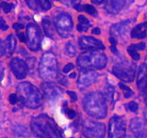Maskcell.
Returning a JSON list of instances; mask_svg holds the SVG:
<instances>
[{
  "label": "cell",
  "instance_id": "1",
  "mask_svg": "<svg viewBox=\"0 0 147 138\" xmlns=\"http://www.w3.org/2000/svg\"><path fill=\"white\" fill-rule=\"evenodd\" d=\"M31 129L34 135L39 138H62L58 125L45 114H42L32 120Z\"/></svg>",
  "mask_w": 147,
  "mask_h": 138
},
{
  "label": "cell",
  "instance_id": "2",
  "mask_svg": "<svg viewBox=\"0 0 147 138\" xmlns=\"http://www.w3.org/2000/svg\"><path fill=\"white\" fill-rule=\"evenodd\" d=\"M84 110L92 117L97 119H105L108 113L106 100L102 93L92 92L88 94L83 100Z\"/></svg>",
  "mask_w": 147,
  "mask_h": 138
},
{
  "label": "cell",
  "instance_id": "3",
  "mask_svg": "<svg viewBox=\"0 0 147 138\" xmlns=\"http://www.w3.org/2000/svg\"><path fill=\"white\" fill-rule=\"evenodd\" d=\"M19 100L25 106L30 109H36L42 105V99L41 93L29 82L20 83L17 86Z\"/></svg>",
  "mask_w": 147,
  "mask_h": 138
},
{
  "label": "cell",
  "instance_id": "4",
  "mask_svg": "<svg viewBox=\"0 0 147 138\" xmlns=\"http://www.w3.org/2000/svg\"><path fill=\"white\" fill-rule=\"evenodd\" d=\"M107 56L99 51L87 52L80 55L78 58V64L81 70H102L107 65Z\"/></svg>",
  "mask_w": 147,
  "mask_h": 138
},
{
  "label": "cell",
  "instance_id": "5",
  "mask_svg": "<svg viewBox=\"0 0 147 138\" xmlns=\"http://www.w3.org/2000/svg\"><path fill=\"white\" fill-rule=\"evenodd\" d=\"M40 76L45 81H53L58 77V59L52 53H45L39 65Z\"/></svg>",
  "mask_w": 147,
  "mask_h": 138
},
{
  "label": "cell",
  "instance_id": "6",
  "mask_svg": "<svg viewBox=\"0 0 147 138\" xmlns=\"http://www.w3.org/2000/svg\"><path fill=\"white\" fill-rule=\"evenodd\" d=\"M55 26L57 31L62 38H69L73 35L74 23L70 14L61 12L55 17Z\"/></svg>",
  "mask_w": 147,
  "mask_h": 138
},
{
  "label": "cell",
  "instance_id": "7",
  "mask_svg": "<svg viewBox=\"0 0 147 138\" xmlns=\"http://www.w3.org/2000/svg\"><path fill=\"white\" fill-rule=\"evenodd\" d=\"M81 131L86 138H104L106 134V127L104 124L89 119L82 122Z\"/></svg>",
  "mask_w": 147,
  "mask_h": 138
},
{
  "label": "cell",
  "instance_id": "8",
  "mask_svg": "<svg viewBox=\"0 0 147 138\" xmlns=\"http://www.w3.org/2000/svg\"><path fill=\"white\" fill-rule=\"evenodd\" d=\"M112 72L123 82H132L135 77L136 66L131 62H122L113 67Z\"/></svg>",
  "mask_w": 147,
  "mask_h": 138
},
{
  "label": "cell",
  "instance_id": "9",
  "mask_svg": "<svg viewBox=\"0 0 147 138\" xmlns=\"http://www.w3.org/2000/svg\"><path fill=\"white\" fill-rule=\"evenodd\" d=\"M26 44L33 52L39 51L42 44V34L39 26L36 23H28L26 26Z\"/></svg>",
  "mask_w": 147,
  "mask_h": 138
},
{
  "label": "cell",
  "instance_id": "10",
  "mask_svg": "<svg viewBox=\"0 0 147 138\" xmlns=\"http://www.w3.org/2000/svg\"><path fill=\"white\" fill-rule=\"evenodd\" d=\"M125 134V122L121 117H113L109 120V138H123Z\"/></svg>",
  "mask_w": 147,
  "mask_h": 138
},
{
  "label": "cell",
  "instance_id": "11",
  "mask_svg": "<svg viewBox=\"0 0 147 138\" xmlns=\"http://www.w3.org/2000/svg\"><path fill=\"white\" fill-rule=\"evenodd\" d=\"M98 74L93 70H81L78 80V86L79 89L84 90L91 86L97 80Z\"/></svg>",
  "mask_w": 147,
  "mask_h": 138
},
{
  "label": "cell",
  "instance_id": "12",
  "mask_svg": "<svg viewBox=\"0 0 147 138\" xmlns=\"http://www.w3.org/2000/svg\"><path fill=\"white\" fill-rule=\"evenodd\" d=\"M11 72L18 79H24L28 72V68L26 63L19 58H13L9 62Z\"/></svg>",
  "mask_w": 147,
  "mask_h": 138
},
{
  "label": "cell",
  "instance_id": "13",
  "mask_svg": "<svg viewBox=\"0 0 147 138\" xmlns=\"http://www.w3.org/2000/svg\"><path fill=\"white\" fill-rule=\"evenodd\" d=\"M80 48L83 50H91V51H95V50H103L105 49V46L101 40L90 36H82L79 38L78 40Z\"/></svg>",
  "mask_w": 147,
  "mask_h": 138
},
{
  "label": "cell",
  "instance_id": "14",
  "mask_svg": "<svg viewBox=\"0 0 147 138\" xmlns=\"http://www.w3.org/2000/svg\"><path fill=\"white\" fill-rule=\"evenodd\" d=\"M131 132L138 138H145L147 130V121L143 120L140 117H135L131 120L130 123Z\"/></svg>",
  "mask_w": 147,
  "mask_h": 138
},
{
  "label": "cell",
  "instance_id": "15",
  "mask_svg": "<svg viewBox=\"0 0 147 138\" xmlns=\"http://www.w3.org/2000/svg\"><path fill=\"white\" fill-rule=\"evenodd\" d=\"M42 90L43 96L46 100H55L58 99L62 92V89L58 86L52 83H45L42 86Z\"/></svg>",
  "mask_w": 147,
  "mask_h": 138
},
{
  "label": "cell",
  "instance_id": "16",
  "mask_svg": "<svg viewBox=\"0 0 147 138\" xmlns=\"http://www.w3.org/2000/svg\"><path fill=\"white\" fill-rule=\"evenodd\" d=\"M137 86L141 91H144L147 87V63L142 64L139 68L137 77Z\"/></svg>",
  "mask_w": 147,
  "mask_h": 138
},
{
  "label": "cell",
  "instance_id": "17",
  "mask_svg": "<svg viewBox=\"0 0 147 138\" xmlns=\"http://www.w3.org/2000/svg\"><path fill=\"white\" fill-rule=\"evenodd\" d=\"M126 0H107L106 9L110 14H117L123 9Z\"/></svg>",
  "mask_w": 147,
  "mask_h": 138
},
{
  "label": "cell",
  "instance_id": "18",
  "mask_svg": "<svg viewBox=\"0 0 147 138\" xmlns=\"http://www.w3.org/2000/svg\"><path fill=\"white\" fill-rule=\"evenodd\" d=\"M129 21L118 23H115V25H113L111 26V28H110V34H111V36L113 37V38L125 34L126 29H127V25H128L127 23Z\"/></svg>",
  "mask_w": 147,
  "mask_h": 138
},
{
  "label": "cell",
  "instance_id": "19",
  "mask_svg": "<svg viewBox=\"0 0 147 138\" xmlns=\"http://www.w3.org/2000/svg\"><path fill=\"white\" fill-rule=\"evenodd\" d=\"M147 35V23H142L136 25L131 31V38L143 39Z\"/></svg>",
  "mask_w": 147,
  "mask_h": 138
},
{
  "label": "cell",
  "instance_id": "20",
  "mask_svg": "<svg viewBox=\"0 0 147 138\" xmlns=\"http://www.w3.org/2000/svg\"><path fill=\"white\" fill-rule=\"evenodd\" d=\"M104 98L105 100H109L111 104H114L117 100H118V93H117L116 89L112 86H107L104 90Z\"/></svg>",
  "mask_w": 147,
  "mask_h": 138
},
{
  "label": "cell",
  "instance_id": "21",
  "mask_svg": "<svg viewBox=\"0 0 147 138\" xmlns=\"http://www.w3.org/2000/svg\"><path fill=\"white\" fill-rule=\"evenodd\" d=\"M145 46L146 45L144 42H140V43H137V44H132L127 48V52L130 55V56H131L134 60H139L141 56H140L138 52L140 50H144Z\"/></svg>",
  "mask_w": 147,
  "mask_h": 138
},
{
  "label": "cell",
  "instance_id": "22",
  "mask_svg": "<svg viewBox=\"0 0 147 138\" xmlns=\"http://www.w3.org/2000/svg\"><path fill=\"white\" fill-rule=\"evenodd\" d=\"M4 46H5V53L8 56H11L13 52H14L15 47H16V40L14 39V36L12 34L8 36Z\"/></svg>",
  "mask_w": 147,
  "mask_h": 138
},
{
  "label": "cell",
  "instance_id": "23",
  "mask_svg": "<svg viewBox=\"0 0 147 138\" xmlns=\"http://www.w3.org/2000/svg\"><path fill=\"white\" fill-rule=\"evenodd\" d=\"M42 28H43V31L45 33V35L49 37L50 39L54 40L55 39V31L52 27L50 20L47 17H45L42 20Z\"/></svg>",
  "mask_w": 147,
  "mask_h": 138
},
{
  "label": "cell",
  "instance_id": "24",
  "mask_svg": "<svg viewBox=\"0 0 147 138\" xmlns=\"http://www.w3.org/2000/svg\"><path fill=\"white\" fill-rule=\"evenodd\" d=\"M90 27H91V23L89 19L86 18L85 16L79 15L78 16V30L79 32H86Z\"/></svg>",
  "mask_w": 147,
  "mask_h": 138
},
{
  "label": "cell",
  "instance_id": "25",
  "mask_svg": "<svg viewBox=\"0 0 147 138\" xmlns=\"http://www.w3.org/2000/svg\"><path fill=\"white\" fill-rule=\"evenodd\" d=\"M65 53L66 55L70 58H74L76 54V46L74 45V43L69 42L66 43V46H65Z\"/></svg>",
  "mask_w": 147,
  "mask_h": 138
},
{
  "label": "cell",
  "instance_id": "26",
  "mask_svg": "<svg viewBox=\"0 0 147 138\" xmlns=\"http://www.w3.org/2000/svg\"><path fill=\"white\" fill-rule=\"evenodd\" d=\"M38 7H40L42 11H46L51 9L52 5L49 0H38Z\"/></svg>",
  "mask_w": 147,
  "mask_h": 138
},
{
  "label": "cell",
  "instance_id": "27",
  "mask_svg": "<svg viewBox=\"0 0 147 138\" xmlns=\"http://www.w3.org/2000/svg\"><path fill=\"white\" fill-rule=\"evenodd\" d=\"M63 112H64V114H65V116L68 117V119H73L74 117H76V112L74 110H72L71 108H69L68 107V105H67V103H64L63 104Z\"/></svg>",
  "mask_w": 147,
  "mask_h": 138
},
{
  "label": "cell",
  "instance_id": "28",
  "mask_svg": "<svg viewBox=\"0 0 147 138\" xmlns=\"http://www.w3.org/2000/svg\"><path fill=\"white\" fill-rule=\"evenodd\" d=\"M81 11H86L87 13L91 14L92 16H95L97 14V11H96L95 8L92 5H84V6H81Z\"/></svg>",
  "mask_w": 147,
  "mask_h": 138
},
{
  "label": "cell",
  "instance_id": "29",
  "mask_svg": "<svg viewBox=\"0 0 147 138\" xmlns=\"http://www.w3.org/2000/svg\"><path fill=\"white\" fill-rule=\"evenodd\" d=\"M119 86L121 87V88L123 90V92H125V98H129L130 96H132L133 95V91L131 89H130V87H128L127 86H125V85H123V83H120L119 84Z\"/></svg>",
  "mask_w": 147,
  "mask_h": 138
},
{
  "label": "cell",
  "instance_id": "30",
  "mask_svg": "<svg viewBox=\"0 0 147 138\" xmlns=\"http://www.w3.org/2000/svg\"><path fill=\"white\" fill-rule=\"evenodd\" d=\"M26 65L28 70H31V72L36 69V58H29L26 60Z\"/></svg>",
  "mask_w": 147,
  "mask_h": 138
},
{
  "label": "cell",
  "instance_id": "31",
  "mask_svg": "<svg viewBox=\"0 0 147 138\" xmlns=\"http://www.w3.org/2000/svg\"><path fill=\"white\" fill-rule=\"evenodd\" d=\"M26 4L33 11H37L38 9V0H26Z\"/></svg>",
  "mask_w": 147,
  "mask_h": 138
},
{
  "label": "cell",
  "instance_id": "32",
  "mask_svg": "<svg viewBox=\"0 0 147 138\" xmlns=\"http://www.w3.org/2000/svg\"><path fill=\"white\" fill-rule=\"evenodd\" d=\"M126 105H127V109L129 111H131V112H137V111H138L139 105H138V103L135 102H130L126 104Z\"/></svg>",
  "mask_w": 147,
  "mask_h": 138
},
{
  "label": "cell",
  "instance_id": "33",
  "mask_svg": "<svg viewBox=\"0 0 147 138\" xmlns=\"http://www.w3.org/2000/svg\"><path fill=\"white\" fill-rule=\"evenodd\" d=\"M0 6H1L3 11H4V12H6V13H9L12 9V5L9 4V3H7V2H2Z\"/></svg>",
  "mask_w": 147,
  "mask_h": 138
},
{
  "label": "cell",
  "instance_id": "34",
  "mask_svg": "<svg viewBox=\"0 0 147 138\" xmlns=\"http://www.w3.org/2000/svg\"><path fill=\"white\" fill-rule=\"evenodd\" d=\"M18 100H19V98L16 94H11V95H9V102L13 104V105L18 102Z\"/></svg>",
  "mask_w": 147,
  "mask_h": 138
},
{
  "label": "cell",
  "instance_id": "35",
  "mask_svg": "<svg viewBox=\"0 0 147 138\" xmlns=\"http://www.w3.org/2000/svg\"><path fill=\"white\" fill-rule=\"evenodd\" d=\"M64 2L69 6H76L80 2V0H64Z\"/></svg>",
  "mask_w": 147,
  "mask_h": 138
},
{
  "label": "cell",
  "instance_id": "36",
  "mask_svg": "<svg viewBox=\"0 0 147 138\" xmlns=\"http://www.w3.org/2000/svg\"><path fill=\"white\" fill-rule=\"evenodd\" d=\"M74 69V65L72 63H69V64H67L65 67H64V69H63V72L64 73H67V72H69L70 70H72Z\"/></svg>",
  "mask_w": 147,
  "mask_h": 138
},
{
  "label": "cell",
  "instance_id": "37",
  "mask_svg": "<svg viewBox=\"0 0 147 138\" xmlns=\"http://www.w3.org/2000/svg\"><path fill=\"white\" fill-rule=\"evenodd\" d=\"M8 28H9V26L6 23V22L3 19H0V29H1V30H7Z\"/></svg>",
  "mask_w": 147,
  "mask_h": 138
},
{
  "label": "cell",
  "instance_id": "38",
  "mask_svg": "<svg viewBox=\"0 0 147 138\" xmlns=\"http://www.w3.org/2000/svg\"><path fill=\"white\" fill-rule=\"evenodd\" d=\"M68 95L70 96V98H71L72 102H76V100H78V96H76V94L74 92V91H67Z\"/></svg>",
  "mask_w": 147,
  "mask_h": 138
},
{
  "label": "cell",
  "instance_id": "39",
  "mask_svg": "<svg viewBox=\"0 0 147 138\" xmlns=\"http://www.w3.org/2000/svg\"><path fill=\"white\" fill-rule=\"evenodd\" d=\"M25 26H24V25L23 23H15L14 25H13V28L14 29H16V30H21V29H23L24 28Z\"/></svg>",
  "mask_w": 147,
  "mask_h": 138
},
{
  "label": "cell",
  "instance_id": "40",
  "mask_svg": "<svg viewBox=\"0 0 147 138\" xmlns=\"http://www.w3.org/2000/svg\"><path fill=\"white\" fill-rule=\"evenodd\" d=\"M5 53V46H4V43H3V42L1 40H0V58L4 55Z\"/></svg>",
  "mask_w": 147,
  "mask_h": 138
},
{
  "label": "cell",
  "instance_id": "41",
  "mask_svg": "<svg viewBox=\"0 0 147 138\" xmlns=\"http://www.w3.org/2000/svg\"><path fill=\"white\" fill-rule=\"evenodd\" d=\"M17 35H18V37H19V39H20V40L21 42H26V36L23 34V33H21V32H18L17 33Z\"/></svg>",
  "mask_w": 147,
  "mask_h": 138
},
{
  "label": "cell",
  "instance_id": "42",
  "mask_svg": "<svg viewBox=\"0 0 147 138\" xmlns=\"http://www.w3.org/2000/svg\"><path fill=\"white\" fill-rule=\"evenodd\" d=\"M3 76H4V68H3L2 64H0V82L3 79Z\"/></svg>",
  "mask_w": 147,
  "mask_h": 138
},
{
  "label": "cell",
  "instance_id": "43",
  "mask_svg": "<svg viewBox=\"0 0 147 138\" xmlns=\"http://www.w3.org/2000/svg\"><path fill=\"white\" fill-rule=\"evenodd\" d=\"M92 32V34H94V35H99L100 33H101V31H100V29H99L98 27L93 28Z\"/></svg>",
  "mask_w": 147,
  "mask_h": 138
},
{
  "label": "cell",
  "instance_id": "44",
  "mask_svg": "<svg viewBox=\"0 0 147 138\" xmlns=\"http://www.w3.org/2000/svg\"><path fill=\"white\" fill-rule=\"evenodd\" d=\"M92 3H94L96 5H100V4H102L105 0H92Z\"/></svg>",
  "mask_w": 147,
  "mask_h": 138
},
{
  "label": "cell",
  "instance_id": "45",
  "mask_svg": "<svg viewBox=\"0 0 147 138\" xmlns=\"http://www.w3.org/2000/svg\"><path fill=\"white\" fill-rule=\"evenodd\" d=\"M75 77H76V73L75 72H73V73L70 74V78H75Z\"/></svg>",
  "mask_w": 147,
  "mask_h": 138
},
{
  "label": "cell",
  "instance_id": "46",
  "mask_svg": "<svg viewBox=\"0 0 147 138\" xmlns=\"http://www.w3.org/2000/svg\"><path fill=\"white\" fill-rule=\"evenodd\" d=\"M144 117H145V120L147 121V110L144 111Z\"/></svg>",
  "mask_w": 147,
  "mask_h": 138
},
{
  "label": "cell",
  "instance_id": "47",
  "mask_svg": "<svg viewBox=\"0 0 147 138\" xmlns=\"http://www.w3.org/2000/svg\"><path fill=\"white\" fill-rule=\"evenodd\" d=\"M144 102H145V103L147 104V93H146V95H145V98H144Z\"/></svg>",
  "mask_w": 147,
  "mask_h": 138
},
{
  "label": "cell",
  "instance_id": "48",
  "mask_svg": "<svg viewBox=\"0 0 147 138\" xmlns=\"http://www.w3.org/2000/svg\"><path fill=\"white\" fill-rule=\"evenodd\" d=\"M123 138H130V137H125V136H123Z\"/></svg>",
  "mask_w": 147,
  "mask_h": 138
}]
</instances>
